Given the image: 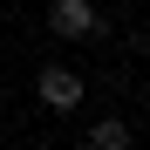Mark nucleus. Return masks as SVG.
Listing matches in <instances>:
<instances>
[{
	"mask_svg": "<svg viewBox=\"0 0 150 150\" xmlns=\"http://www.w3.org/2000/svg\"><path fill=\"white\" fill-rule=\"evenodd\" d=\"M48 28L68 34V41H96L103 34V14H96L89 0H55V7H48Z\"/></svg>",
	"mask_w": 150,
	"mask_h": 150,
	"instance_id": "nucleus-1",
	"label": "nucleus"
},
{
	"mask_svg": "<svg viewBox=\"0 0 150 150\" xmlns=\"http://www.w3.org/2000/svg\"><path fill=\"white\" fill-rule=\"evenodd\" d=\"M34 96L48 109H75V103H82V75H75V68H41L34 75Z\"/></svg>",
	"mask_w": 150,
	"mask_h": 150,
	"instance_id": "nucleus-2",
	"label": "nucleus"
},
{
	"mask_svg": "<svg viewBox=\"0 0 150 150\" xmlns=\"http://www.w3.org/2000/svg\"><path fill=\"white\" fill-rule=\"evenodd\" d=\"M89 143H96V150H123V143H130V123H96Z\"/></svg>",
	"mask_w": 150,
	"mask_h": 150,
	"instance_id": "nucleus-3",
	"label": "nucleus"
}]
</instances>
